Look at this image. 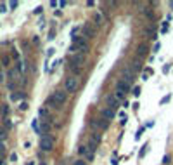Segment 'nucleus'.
Here are the masks:
<instances>
[{"label": "nucleus", "mask_w": 173, "mask_h": 165, "mask_svg": "<svg viewBox=\"0 0 173 165\" xmlns=\"http://www.w3.org/2000/svg\"><path fill=\"white\" fill-rule=\"evenodd\" d=\"M68 99V92L66 90H56L50 98L47 99V104L52 106V108H61Z\"/></svg>", "instance_id": "f257e3e1"}, {"label": "nucleus", "mask_w": 173, "mask_h": 165, "mask_svg": "<svg viewBox=\"0 0 173 165\" xmlns=\"http://www.w3.org/2000/svg\"><path fill=\"white\" fill-rule=\"evenodd\" d=\"M54 144H56V141H54L52 136H49V134L42 136V139H40V148H42V151H52V150H54Z\"/></svg>", "instance_id": "f03ea898"}, {"label": "nucleus", "mask_w": 173, "mask_h": 165, "mask_svg": "<svg viewBox=\"0 0 173 165\" xmlns=\"http://www.w3.org/2000/svg\"><path fill=\"white\" fill-rule=\"evenodd\" d=\"M78 85H80L78 76H74V75H73V76L66 78V85H64V87H66V92H71V94H73V92H76V90H78Z\"/></svg>", "instance_id": "7ed1b4c3"}, {"label": "nucleus", "mask_w": 173, "mask_h": 165, "mask_svg": "<svg viewBox=\"0 0 173 165\" xmlns=\"http://www.w3.org/2000/svg\"><path fill=\"white\" fill-rule=\"evenodd\" d=\"M71 63H73V66H76V68H81V66L85 64V54H81V52L73 54V56H71Z\"/></svg>", "instance_id": "20e7f679"}, {"label": "nucleus", "mask_w": 173, "mask_h": 165, "mask_svg": "<svg viewBox=\"0 0 173 165\" xmlns=\"http://www.w3.org/2000/svg\"><path fill=\"white\" fill-rule=\"evenodd\" d=\"M99 142H101V134H99V132H94V134L90 136V139H88V148L94 151Z\"/></svg>", "instance_id": "39448f33"}, {"label": "nucleus", "mask_w": 173, "mask_h": 165, "mask_svg": "<svg viewBox=\"0 0 173 165\" xmlns=\"http://www.w3.org/2000/svg\"><path fill=\"white\" fill-rule=\"evenodd\" d=\"M81 32H83V36H95L97 35V30L90 24V23H87V24H83V28H81Z\"/></svg>", "instance_id": "423d86ee"}, {"label": "nucleus", "mask_w": 173, "mask_h": 165, "mask_svg": "<svg viewBox=\"0 0 173 165\" xmlns=\"http://www.w3.org/2000/svg\"><path fill=\"white\" fill-rule=\"evenodd\" d=\"M116 92H121V94L128 92V82H125V80H119V82L116 84Z\"/></svg>", "instance_id": "0eeeda50"}, {"label": "nucleus", "mask_w": 173, "mask_h": 165, "mask_svg": "<svg viewBox=\"0 0 173 165\" xmlns=\"http://www.w3.org/2000/svg\"><path fill=\"white\" fill-rule=\"evenodd\" d=\"M101 115H102L104 118H107V120H114V111L111 110V108H106L101 111Z\"/></svg>", "instance_id": "6e6552de"}, {"label": "nucleus", "mask_w": 173, "mask_h": 165, "mask_svg": "<svg viewBox=\"0 0 173 165\" xmlns=\"http://www.w3.org/2000/svg\"><path fill=\"white\" fill-rule=\"evenodd\" d=\"M107 104H109V108L114 111V110L118 108V99L114 98V96H109V98H107Z\"/></svg>", "instance_id": "1a4fd4ad"}, {"label": "nucleus", "mask_w": 173, "mask_h": 165, "mask_svg": "<svg viewBox=\"0 0 173 165\" xmlns=\"http://www.w3.org/2000/svg\"><path fill=\"white\" fill-rule=\"evenodd\" d=\"M23 98H24L23 92H12L10 94V101H19V99H23Z\"/></svg>", "instance_id": "9d476101"}, {"label": "nucleus", "mask_w": 173, "mask_h": 165, "mask_svg": "<svg viewBox=\"0 0 173 165\" xmlns=\"http://www.w3.org/2000/svg\"><path fill=\"white\" fill-rule=\"evenodd\" d=\"M94 125H99V127L102 129V130H106V129H107V122H106V120H99V122H94Z\"/></svg>", "instance_id": "9b49d317"}, {"label": "nucleus", "mask_w": 173, "mask_h": 165, "mask_svg": "<svg viewBox=\"0 0 173 165\" xmlns=\"http://www.w3.org/2000/svg\"><path fill=\"white\" fill-rule=\"evenodd\" d=\"M5 137H7V129H5V127H0V141L3 142Z\"/></svg>", "instance_id": "f8f14e48"}, {"label": "nucleus", "mask_w": 173, "mask_h": 165, "mask_svg": "<svg viewBox=\"0 0 173 165\" xmlns=\"http://www.w3.org/2000/svg\"><path fill=\"white\" fill-rule=\"evenodd\" d=\"M145 52H147V45H145V44L138 45V56H144Z\"/></svg>", "instance_id": "ddd939ff"}, {"label": "nucleus", "mask_w": 173, "mask_h": 165, "mask_svg": "<svg viewBox=\"0 0 173 165\" xmlns=\"http://www.w3.org/2000/svg\"><path fill=\"white\" fill-rule=\"evenodd\" d=\"M94 21H95V24H97V26H101V24H102V16H101V14H95V16H94Z\"/></svg>", "instance_id": "4468645a"}, {"label": "nucleus", "mask_w": 173, "mask_h": 165, "mask_svg": "<svg viewBox=\"0 0 173 165\" xmlns=\"http://www.w3.org/2000/svg\"><path fill=\"white\" fill-rule=\"evenodd\" d=\"M49 129H50V125H49V124H47V122H43V124H42V129H40V132H43V136H45V134H47V130H49Z\"/></svg>", "instance_id": "2eb2a0df"}, {"label": "nucleus", "mask_w": 173, "mask_h": 165, "mask_svg": "<svg viewBox=\"0 0 173 165\" xmlns=\"http://www.w3.org/2000/svg\"><path fill=\"white\" fill-rule=\"evenodd\" d=\"M31 127H33L35 132H40V127H38V120H33L31 122Z\"/></svg>", "instance_id": "dca6fc26"}, {"label": "nucleus", "mask_w": 173, "mask_h": 165, "mask_svg": "<svg viewBox=\"0 0 173 165\" xmlns=\"http://www.w3.org/2000/svg\"><path fill=\"white\" fill-rule=\"evenodd\" d=\"M132 68H133V70H135V71H138V70H140V61H138V59H135V61H133V63H132Z\"/></svg>", "instance_id": "f3484780"}, {"label": "nucleus", "mask_w": 173, "mask_h": 165, "mask_svg": "<svg viewBox=\"0 0 173 165\" xmlns=\"http://www.w3.org/2000/svg\"><path fill=\"white\" fill-rule=\"evenodd\" d=\"M19 110H21V111H26V110H28V102H26V101H23V102L19 104Z\"/></svg>", "instance_id": "a211bd4d"}, {"label": "nucleus", "mask_w": 173, "mask_h": 165, "mask_svg": "<svg viewBox=\"0 0 173 165\" xmlns=\"http://www.w3.org/2000/svg\"><path fill=\"white\" fill-rule=\"evenodd\" d=\"M170 99H172V96L168 94V96H165V98L161 99V104H166V102H170Z\"/></svg>", "instance_id": "6ab92c4d"}, {"label": "nucleus", "mask_w": 173, "mask_h": 165, "mask_svg": "<svg viewBox=\"0 0 173 165\" xmlns=\"http://www.w3.org/2000/svg\"><path fill=\"white\" fill-rule=\"evenodd\" d=\"M38 115H40V116H47L49 113H47V110H45V108H40V111H38Z\"/></svg>", "instance_id": "aec40b11"}, {"label": "nucleus", "mask_w": 173, "mask_h": 165, "mask_svg": "<svg viewBox=\"0 0 173 165\" xmlns=\"http://www.w3.org/2000/svg\"><path fill=\"white\" fill-rule=\"evenodd\" d=\"M3 124H5V129H10V127H12V124H10L9 118H3Z\"/></svg>", "instance_id": "412c9836"}, {"label": "nucleus", "mask_w": 173, "mask_h": 165, "mask_svg": "<svg viewBox=\"0 0 173 165\" xmlns=\"http://www.w3.org/2000/svg\"><path fill=\"white\" fill-rule=\"evenodd\" d=\"M144 130H145V129H144V127H140V129L137 130V134H135V139H140V134H144Z\"/></svg>", "instance_id": "4be33fe9"}, {"label": "nucleus", "mask_w": 173, "mask_h": 165, "mask_svg": "<svg viewBox=\"0 0 173 165\" xmlns=\"http://www.w3.org/2000/svg\"><path fill=\"white\" fill-rule=\"evenodd\" d=\"M144 14H145V16L149 18V19H152V12H151L149 9H144Z\"/></svg>", "instance_id": "5701e85b"}, {"label": "nucleus", "mask_w": 173, "mask_h": 165, "mask_svg": "<svg viewBox=\"0 0 173 165\" xmlns=\"http://www.w3.org/2000/svg\"><path fill=\"white\" fill-rule=\"evenodd\" d=\"M119 118H121V124L125 125V124H126V115H125V113H119Z\"/></svg>", "instance_id": "b1692460"}, {"label": "nucleus", "mask_w": 173, "mask_h": 165, "mask_svg": "<svg viewBox=\"0 0 173 165\" xmlns=\"http://www.w3.org/2000/svg\"><path fill=\"white\" fill-rule=\"evenodd\" d=\"M170 162H172V158H170L168 155H166V156H163V164H165V165H168Z\"/></svg>", "instance_id": "393cba45"}, {"label": "nucleus", "mask_w": 173, "mask_h": 165, "mask_svg": "<svg viewBox=\"0 0 173 165\" xmlns=\"http://www.w3.org/2000/svg\"><path fill=\"white\" fill-rule=\"evenodd\" d=\"M2 63H3V66H9V56H3L2 58Z\"/></svg>", "instance_id": "a878e982"}, {"label": "nucleus", "mask_w": 173, "mask_h": 165, "mask_svg": "<svg viewBox=\"0 0 173 165\" xmlns=\"http://www.w3.org/2000/svg\"><path fill=\"white\" fill-rule=\"evenodd\" d=\"M133 96H135V98L140 96V87H135V89H133Z\"/></svg>", "instance_id": "bb28decb"}, {"label": "nucleus", "mask_w": 173, "mask_h": 165, "mask_svg": "<svg viewBox=\"0 0 173 165\" xmlns=\"http://www.w3.org/2000/svg\"><path fill=\"white\" fill-rule=\"evenodd\" d=\"M3 153H5V146H3V142L0 141V156H2Z\"/></svg>", "instance_id": "cd10ccee"}, {"label": "nucleus", "mask_w": 173, "mask_h": 165, "mask_svg": "<svg viewBox=\"0 0 173 165\" xmlns=\"http://www.w3.org/2000/svg\"><path fill=\"white\" fill-rule=\"evenodd\" d=\"M7 10V4H0V12H5Z\"/></svg>", "instance_id": "c85d7f7f"}, {"label": "nucleus", "mask_w": 173, "mask_h": 165, "mask_svg": "<svg viewBox=\"0 0 173 165\" xmlns=\"http://www.w3.org/2000/svg\"><path fill=\"white\" fill-rule=\"evenodd\" d=\"M17 5H19V4H17V2H10V4H9V7H10V9H16V7H17Z\"/></svg>", "instance_id": "c756f323"}, {"label": "nucleus", "mask_w": 173, "mask_h": 165, "mask_svg": "<svg viewBox=\"0 0 173 165\" xmlns=\"http://www.w3.org/2000/svg\"><path fill=\"white\" fill-rule=\"evenodd\" d=\"M17 160V155L16 153H10V162H16Z\"/></svg>", "instance_id": "7c9ffc66"}, {"label": "nucleus", "mask_w": 173, "mask_h": 165, "mask_svg": "<svg viewBox=\"0 0 173 165\" xmlns=\"http://www.w3.org/2000/svg\"><path fill=\"white\" fill-rule=\"evenodd\" d=\"M166 30H168V23H163V28H161V32L166 33Z\"/></svg>", "instance_id": "2f4dec72"}, {"label": "nucleus", "mask_w": 173, "mask_h": 165, "mask_svg": "<svg viewBox=\"0 0 173 165\" xmlns=\"http://www.w3.org/2000/svg\"><path fill=\"white\" fill-rule=\"evenodd\" d=\"M2 113H3V116L9 113V106H3V110H2Z\"/></svg>", "instance_id": "473e14b6"}, {"label": "nucleus", "mask_w": 173, "mask_h": 165, "mask_svg": "<svg viewBox=\"0 0 173 165\" xmlns=\"http://www.w3.org/2000/svg\"><path fill=\"white\" fill-rule=\"evenodd\" d=\"M159 49H161V44H156V45H154V52H158Z\"/></svg>", "instance_id": "72a5a7b5"}, {"label": "nucleus", "mask_w": 173, "mask_h": 165, "mask_svg": "<svg viewBox=\"0 0 173 165\" xmlns=\"http://www.w3.org/2000/svg\"><path fill=\"white\" fill-rule=\"evenodd\" d=\"M54 50H56V49H49V50H47V56H52V54H54Z\"/></svg>", "instance_id": "f704fd0d"}, {"label": "nucleus", "mask_w": 173, "mask_h": 165, "mask_svg": "<svg viewBox=\"0 0 173 165\" xmlns=\"http://www.w3.org/2000/svg\"><path fill=\"white\" fill-rule=\"evenodd\" d=\"M3 78H5V76H3V71H2V70H0V84H2V82H3Z\"/></svg>", "instance_id": "c9c22d12"}, {"label": "nucleus", "mask_w": 173, "mask_h": 165, "mask_svg": "<svg viewBox=\"0 0 173 165\" xmlns=\"http://www.w3.org/2000/svg\"><path fill=\"white\" fill-rule=\"evenodd\" d=\"M57 64H61V59H56V61L52 63V66H57Z\"/></svg>", "instance_id": "e433bc0d"}, {"label": "nucleus", "mask_w": 173, "mask_h": 165, "mask_svg": "<svg viewBox=\"0 0 173 165\" xmlns=\"http://www.w3.org/2000/svg\"><path fill=\"white\" fill-rule=\"evenodd\" d=\"M74 165H85V162L83 160H78V162H74Z\"/></svg>", "instance_id": "4c0bfd02"}, {"label": "nucleus", "mask_w": 173, "mask_h": 165, "mask_svg": "<svg viewBox=\"0 0 173 165\" xmlns=\"http://www.w3.org/2000/svg\"><path fill=\"white\" fill-rule=\"evenodd\" d=\"M26 165H35V162H30V164H26Z\"/></svg>", "instance_id": "58836bf2"}, {"label": "nucleus", "mask_w": 173, "mask_h": 165, "mask_svg": "<svg viewBox=\"0 0 173 165\" xmlns=\"http://www.w3.org/2000/svg\"><path fill=\"white\" fill-rule=\"evenodd\" d=\"M0 165H3V162H2V156H0Z\"/></svg>", "instance_id": "ea45409f"}, {"label": "nucleus", "mask_w": 173, "mask_h": 165, "mask_svg": "<svg viewBox=\"0 0 173 165\" xmlns=\"http://www.w3.org/2000/svg\"><path fill=\"white\" fill-rule=\"evenodd\" d=\"M170 7H172V9H173V2H170Z\"/></svg>", "instance_id": "a19ab883"}]
</instances>
